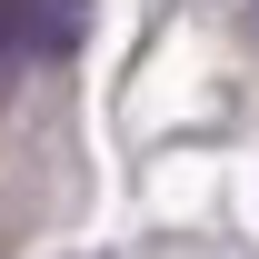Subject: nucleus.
<instances>
[{"label": "nucleus", "mask_w": 259, "mask_h": 259, "mask_svg": "<svg viewBox=\"0 0 259 259\" xmlns=\"http://www.w3.org/2000/svg\"><path fill=\"white\" fill-rule=\"evenodd\" d=\"M90 30V0H0V70L10 60H60Z\"/></svg>", "instance_id": "nucleus-1"}, {"label": "nucleus", "mask_w": 259, "mask_h": 259, "mask_svg": "<svg viewBox=\"0 0 259 259\" xmlns=\"http://www.w3.org/2000/svg\"><path fill=\"white\" fill-rule=\"evenodd\" d=\"M249 10H259V0H249Z\"/></svg>", "instance_id": "nucleus-2"}]
</instances>
